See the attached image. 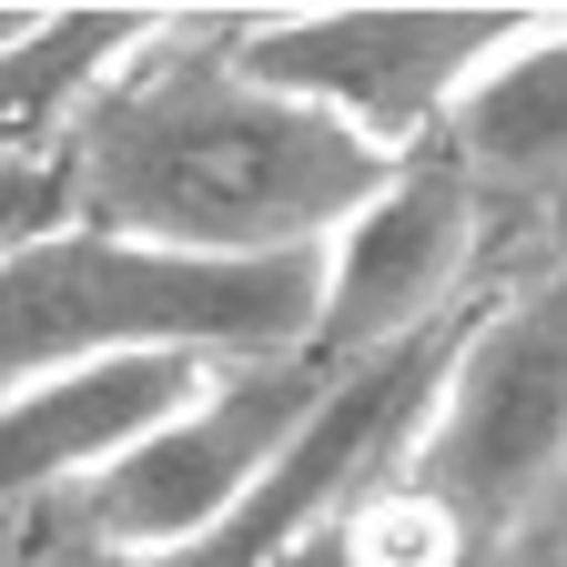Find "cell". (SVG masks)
<instances>
[{
	"label": "cell",
	"instance_id": "obj_1",
	"mask_svg": "<svg viewBox=\"0 0 567 567\" xmlns=\"http://www.w3.org/2000/svg\"><path fill=\"white\" fill-rule=\"evenodd\" d=\"M405 163L365 153L324 112L264 92L224 21H163L61 153L71 224L193 254V264H295L324 254Z\"/></svg>",
	"mask_w": 567,
	"mask_h": 567
},
{
	"label": "cell",
	"instance_id": "obj_2",
	"mask_svg": "<svg viewBox=\"0 0 567 567\" xmlns=\"http://www.w3.org/2000/svg\"><path fill=\"white\" fill-rule=\"evenodd\" d=\"M567 466V274L476 324L446 365L436 405L395 456L344 496V567H466L486 537Z\"/></svg>",
	"mask_w": 567,
	"mask_h": 567
},
{
	"label": "cell",
	"instance_id": "obj_3",
	"mask_svg": "<svg viewBox=\"0 0 567 567\" xmlns=\"http://www.w3.org/2000/svg\"><path fill=\"white\" fill-rule=\"evenodd\" d=\"M324 254L295 264H193L92 224H51L0 254V405L61 385L122 354H203V365H264L315 344Z\"/></svg>",
	"mask_w": 567,
	"mask_h": 567
},
{
	"label": "cell",
	"instance_id": "obj_4",
	"mask_svg": "<svg viewBox=\"0 0 567 567\" xmlns=\"http://www.w3.org/2000/svg\"><path fill=\"white\" fill-rule=\"evenodd\" d=\"M365 375L324 365L315 344L264 354V365H213L132 456H112L92 486H71V517H82L92 557L102 567H163V557H193L203 537H224L234 517H254L274 496V476L324 436L334 405Z\"/></svg>",
	"mask_w": 567,
	"mask_h": 567
},
{
	"label": "cell",
	"instance_id": "obj_5",
	"mask_svg": "<svg viewBox=\"0 0 567 567\" xmlns=\"http://www.w3.org/2000/svg\"><path fill=\"white\" fill-rule=\"evenodd\" d=\"M527 31H537V11H264V21H224L234 61L264 92L324 112L334 132H354L385 163L436 153V132L486 82V61Z\"/></svg>",
	"mask_w": 567,
	"mask_h": 567
},
{
	"label": "cell",
	"instance_id": "obj_6",
	"mask_svg": "<svg viewBox=\"0 0 567 567\" xmlns=\"http://www.w3.org/2000/svg\"><path fill=\"white\" fill-rule=\"evenodd\" d=\"M436 163L466 183V203L496 224H547L567 213V21L537 11L527 41H507L486 61V82L456 102V122L436 132Z\"/></svg>",
	"mask_w": 567,
	"mask_h": 567
},
{
	"label": "cell",
	"instance_id": "obj_7",
	"mask_svg": "<svg viewBox=\"0 0 567 567\" xmlns=\"http://www.w3.org/2000/svg\"><path fill=\"white\" fill-rule=\"evenodd\" d=\"M153 31V11H51L0 31V173H61L82 112Z\"/></svg>",
	"mask_w": 567,
	"mask_h": 567
},
{
	"label": "cell",
	"instance_id": "obj_8",
	"mask_svg": "<svg viewBox=\"0 0 567 567\" xmlns=\"http://www.w3.org/2000/svg\"><path fill=\"white\" fill-rule=\"evenodd\" d=\"M0 567H102L71 496H41V507H11L0 517Z\"/></svg>",
	"mask_w": 567,
	"mask_h": 567
},
{
	"label": "cell",
	"instance_id": "obj_9",
	"mask_svg": "<svg viewBox=\"0 0 567 567\" xmlns=\"http://www.w3.org/2000/svg\"><path fill=\"white\" fill-rule=\"evenodd\" d=\"M51 224H71L61 173H0V254H21V244L51 234Z\"/></svg>",
	"mask_w": 567,
	"mask_h": 567
}]
</instances>
